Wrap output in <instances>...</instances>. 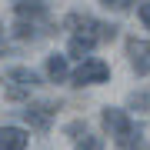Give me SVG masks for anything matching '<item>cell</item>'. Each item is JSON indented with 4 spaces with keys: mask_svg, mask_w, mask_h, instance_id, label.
Returning a JSON list of instances; mask_svg holds the SVG:
<instances>
[{
    "mask_svg": "<svg viewBox=\"0 0 150 150\" xmlns=\"http://www.w3.org/2000/svg\"><path fill=\"white\" fill-rule=\"evenodd\" d=\"M140 20H144V27L150 30V0H144V4H140Z\"/></svg>",
    "mask_w": 150,
    "mask_h": 150,
    "instance_id": "obj_14",
    "label": "cell"
},
{
    "mask_svg": "<svg viewBox=\"0 0 150 150\" xmlns=\"http://www.w3.org/2000/svg\"><path fill=\"white\" fill-rule=\"evenodd\" d=\"M127 57H130V67H134V74L147 77L150 74V40H127Z\"/></svg>",
    "mask_w": 150,
    "mask_h": 150,
    "instance_id": "obj_5",
    "label": "cell"
},
{
    "mask_svg": "<svg viewBox=\"0 0 150 150\" xmlns=\"http://www.w3.org/2000/svg\"><path fill=\"white\" fill-rule=\"evenodd\" d=\"M30 134L23 127H0V150H27Z\"/></svg>",
    "mask_w": 150,
    "mask_h": 150,
    "instance_id": "obj_7",
    "label": "cell"
},
{
    "mask_svg": "<svg viewBox=\"0 0 150 150\" xmlns=\"http://www.w3.org/2000/svg\"><path fill=\"white\" fill-rule=\"evenodd\" d=\"M0 40H4V27H0Z\"/></svg>",
    "mask_w": 150,
    "mask_h": 150,
    "instance_id": "obj_15",
    "label": "cell"
},
{
    "mask_svg": "<svg viewBox=\"0 0 150 150\" xmlns=\"http://www.w3.org/2000/svg\"><path fill=\"white\" fill-rule=\"evenodd\" d=\"M74 150H103V137H93V134H83L80 140L74 144Z\"/></svg>",
    "mask_w": 150,
    "mask_h": 150,
    "instance_id": "obj_10",
    "label": "cell"
},
{
    "mask_svg": "<svg viewBox=\"0 0 150 150\" xmlns=\"http://www.w3.org/2000/svg\"><path fill=\"white\" fill-rule=\"evenodd\" d=\"M100 120H103V127H107V134L113 137V144H127L130 137H137L140 134V127L134 120L127 117V110H117V107H103V113H100Z\"/></svg>",
    "mask_w": 150,
    "mask_h": 150,
    "instance_id": "obj_2",
    "label": "cell"
},
{
    "mask_svg": "<svg viewBox=\"0 0 150 150\" xmlns=\"http://www.w3.org/2000/svg\"><path fill=\"white\" fill-rule=\"evenodd\" d=\"M103 7H113V10H130L134 7V0H100Z\"/></svg>",
    "mask_w": 150,
    "mask_h": 150,
    "instance_id": "obj_13",
    "label": "cell"
},
{
    "mask_svg": "<svg viewBox=\"0 0 150 150\" xmlns=\"http://www.w3.org/2000/svg\"><path fill=\"white\" fill-rule=\"evenodd\" d=\"M83 134H87V123H83V120H74V123H67V137L80 140Z\"/></svg>",
    "mask_w": 150,
    "mask_h": 150,
    "instance_id": "obj_12",
    "label": "cell"
},
{
    "mask_svg": "<svg viewBox=\"0 0 150 150\" xmlns=\"http://www.w3.org/2000/svg\"><path fill=\"white\" fill-rule=\"evenodd\" d=\"M64 27L70 33H93L100 43H107V40L117 37V27H113V23H100V20H93V17H87V13H67Z\"/></svg>",
    "mask_w": 150,
    "mask_h": 150,
    "instance_id": "obj_3",
    "label": "cell"
},
{
    "mask_svg": "<svg viewBox=\"0 0 150 150\" xmlns=\"http://www.w3.org/2000/svg\"><path fill=\"white\" fill-rule=\"evenodd\" d=\"M23 120H27L33 130H47L50 120H54V103H30V107L23 110Z\"/></svg>",
    "mask_w": 150,
    "mask_h": 150,
    "instance_id": "obj_6",
    "label": "cell"
},
{
    "mask_svg": "<svg viewBox=\"0 0 150 150\" xmlns=\"http://www.w3.org/2000/svg\"><path fill=\"white\" fill-rule=\"evenodd\" d=\"M120 150H150V144L144 140V134H137V137H130L127 144H120Z\"/></svg>",
    "mask_w": 150,
    "mask_h": 150,
    "instance_id": "obj_11",
    "label": "cell"
},
{
    "mask_svg": "<svg viewBox=\"0 0 150 150\" xmlns=\"http://www.w3.org/2000/svg\"><path fill=\"white\" fill-rule=\"evenodd\" d=\"M47 80H50V83L70 80V64H67L64 54H50V57H47Z\"/></svg>",
    "mask_w": 150,
    "mask_h": 150,
    "instance_id": "obj_9",
    "label": "cell"
},
{
    "mask_svg": "<svg viewBox=\"0 0 150 150\" xmlns=\"http://www.w3.org/2000/svg\"><path fill=\"white\" fill-rule=\"evenodd\" d=\"M0 83H4V93L7 100H27L37 87V74L30 67H7L0 74Z\"/></svg>",
    "mask_w": 150,
    "mask_h": 150,
    "instance_id": "obj_1",
    "label": "cell"
},
{
    "mask_svg": "<svg viewBox=\"0 0 150 150\" xmlns=\"http://www.w3.org/2000/svg\"><path fill=\"white\" fill-rule=\"evenodd\" d=\"M97 40L93 33H70V43H67V57H77V60H83V57H90V50L97 47Z\"/></svg>",
    "mask_w": 150,
    "mask_h": 150,
    "instance_id": "obj_8",
    "label": "cell"
},
{
    "mask_svg": "<svg viewBox=\"0 0 150 150\" xmlns=\"http://www.w3.org/2000/svg\"><path fill=\"white\" fill-rule=\"evenodd\" d=\"M107 80H110V67L100 57H83L80 67L70 74V83L74 87H93V83H107Z\"/></svg>",
    "mask_w": 150,
    "mask_h": 150,
    "instance_id": "obj_4",
    "label": "cell"
}]
</instances>
